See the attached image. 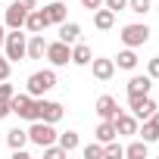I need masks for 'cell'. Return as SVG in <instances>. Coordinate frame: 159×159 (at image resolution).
Returning <instances> with one entry per match:
<instances>
[{
  "label": "cell",
  "mask_w": 159,
  "mask_h": 159,
  "mask_svg": "<svg viewBox=\"0 0 159 159\" xmlns=\"http://www.w3.org/2000/svg\"><path fill=\"white\" fill-rule=\"evenodd\" d=\"M3 50L10 62H22L28 50V34H22V28H10V34L3 38Z\"/></svg>",
  "instance_id": "6da1fadb"
},
{
  "label": "cell",
  "mask_w": 159,
  "mask_h": 159,
  "mask_svg": "<svg viewBox=\"0 0 159 159\" xmlns=\"http://www.w3.org/2000/svg\"><path fill=\"white\" fill-rule=\"evenodd\" d=\"M25 88H28V94H31V97H44L47 91H53V88H56V72H53V69L31 72V75H28V81H25Z\"/></svg>",
  "instance_id": "7a4b0ae2"
},
{
  "label": "cell",
  "mask_w": 159,
  "mask_h": 159,
  "mask_svg": "<svg viewBox=\"0 0 159 159\" xmlns=\"http://www.w3.org/2000/svg\"><path fill=\"white\" fill-rule=\"evenodd\" d=\"M119 38H122L125 47H143V44L150 41V25H143V22H131V25L122 28Z\"/></svg>",
  "instance_id": "3957f363"
},
{
  "label": "cell",
  "mask_w": 159,
  "mask_h": 159,
  "mask_svg": "<svg viewBox=\"0 0 159 159\" xmlns=\"http://www.w3.org/2000/svg\"><path fill=\"white\" fill-rule=\"evenodd\" d=\"M28 140L34 147H47V143H56V131H53V122H41L34 119L31 128H28Z\"/></svg>",
  "instance_id": "277c9868"
},
{
  "label": "cell",
  "mask_w": 159,
  "mask_h": 159,
  "mask_svg": "<svg viewBox=\"0 0 159 159\" xmlns=\"http://www.w3.org/2000/svg\"><path fill=\"white\" fill-rule=\"evenodd\" d=\"M62 116H66L62 103H56V100H38L34 97V119H41V122H59Z\"/></svg>",
  "instance_id": "5b68a950"
},
{
  "label": "cell",
  "mask_w": 159,
  "mask_h": 159,
  "mask_svg": "<svg viewBox=\"0 0 159 159\" xmlns=\"http://www.w3.org/2000/svg\"><path fill=\"white\" fill-rule=\"evenodd\" d=\"M10 109H13V116L34 122V97H31L28 91H25V94H13V97H10Z\"/></svg>",
  "instance_id": "8992f818"
},
{
  "label": "cell",
  "mask_w": 159,
  "mask_h": 159,
  "mask_svg": "<svg viewBox=\"0 0 159 159\" xmlns=\"http://www.w3.org/2000/svg\"><path fill=\"white\" fill-rule=\"evenodd\" d=\"M128 103H131V116L134 119H150L153 112H156V100H150V94H137V97H128Z\"/></svg>",
  "instance_id": "52a82bcc"
},
{
  "label": "cell",
  "mask_w": 159,
  "mask_h": 159,
  "mask_svg": "<svg viewBox=\"0 0 159 159\" xmlns=\"http://www.w3.org/2000/svg\"><path fill=\"white\" fill-rule=\"evenodd\" d=\"M53 66H69L72 62V50H69V44L66 41H53V44H47V53H44Z\"/></svg>",
  "instance_id": "ba28073f"
},
{
  "label": "cell",
  "mask_w": 159,
  "mask_h": 159,
  "mask_svg": "<svg viewBox=\"0 0 159 159\" xmlns=\"http://www.w3.org/2000/svg\"><path fill=\"white\" fill-rule=\"evenodd\" d=\"M25 16H28V10L22 7V3H13L7 7V16H3V22H7V28H25Z\"/></svg>",
  "instance_id": "9c48e42d"
},
{
  "label": "cell",
  "mask_w": 159,
  "mask_h": 159,
  "mask_svg": "<svg viewBox=\"0 0 159 159\" xmlns=\"http://www.w3.org/2000/svg\"><path fill=\"white\" fill-rule=\"evenodd\" d=\"M91 69H94V78H97V81H109V78L116 75V62H112V59H106V56L91 59Z\"/></svg>",
  "instance_id": "30bf717a"
},
{
  "label": "cell",
  "mask_w": 159,
  "mask_h": 159,
  "mask_svg": "<svg viewBox=\"0 0 159 159\" xmlns=\"http://www.w3.org/2000/svg\"><path fill=\"white\" fill-rule=\"evenodd\" d=\"M94 112L100 116V119H116L122 109H119V103H116V97H109V94H103L100 100H97V106H94Z\"/></svg>",
  "instance_id": "8fae6325"
},
{
  "label": "cell",
  "mask_w": 159,
  "mask_h": 159,
  "mask_svg": "<svg viewBox=\"0 0 159 159\" xmlns=\"http://www.w3.org/2000/svg\"><path fill=\"white\" fill-rule=\"evenodd\" d=\"M44 16H47V22H50V25H59V22H66L69 7L62 3V0H53V3H47V7H44Z\"/></svg>",
  "instance_id": "7c38bea8"
},
{
  "label": "cell",
  "mask_w": 159,
  "mask_h": 159,
  "mask_svg": "<svg viewBox=\"0 0 159 159\" xmlns=\"http://www.w3.org/2000/svg\"><path fill=\"white\" fill-rule=\"evenodd\" d=\"M47 25H50V22H47L44 10H38V7H34V10H28V16H25V28H28L31 34H41Z\"/></svg>",
  "instance_id": "4fadbf2b"
},
{
  "label": "cell",
  "mask_w": 159,
  "mask_h": 159,
  "mask_svg": "<svg viewBox=\"0 0 159 159\" xmlns=\"http://www.w3.org/2000/svg\"><path fill=\"white\" fill-rule=\"evenodd\" d=\"M44 53H47V41H44V34H28L25 59H44Z\"/></svg>",
  "instance_id": "5bb4252c"
},
{
  "label": "cell",
  "mask_w": 159,
  "mask_h": 159,
  "mask_svg": "<svg viewBox=\"0 0 159 159\" xmlns=\"http://www.w3.org/2000/svg\"><path fill=\"white\" fill-rule=\"evenodd\" d=\"M150 88H153V78H150V75H131V81H128V97L150 94Z\"/></svg>",
  "instance_id": "9a60e30c"
},
{
  "label": "cell",
  "mask_w": 159,
  "mask_h": 159,
  "mask_svg": "<svg viewBox=\"0 0 159 159\" xmlns=\"http://www.w3.org/2000/svg\"><path fill=\"white\" fill-rule=\"evenodd\" d=\"M78 38H81V25L78 22H59V41H66L72 47V44H78Z\"/></svg>",
  "instance_id": "2e32d148"
},
{
  "label": "cell",
  "mask_w": 159,
  "mask_h": 159,
  "mask_svg": "<svg viewBox=\"0 0 159 159\" xmlns=\"http://www.w3.org/2000/svg\"><path fill=\"white\" fill-rule=\"evenodd\" d=\"M94 25H97L100 31H109V28L116 25V13H112V10H106V7L94 10Z\"/></svg>",
  "instance_id": "e0dca14e"
},
{
  "label": "cell",
  "mask_w": 159,
  "mask_h": 159,
  "mask_svg": "<svg viewBox=\"0 0 159 159\" xmlns=\"http://www.w3.org/2000/svg\"><path fill=\"white\" fill-rule=\"evenodd\" d=\"M112 62H116L119 69H125V72H134V69H137V53H134V47H125Z\"/></svg>",
  "instance_id": "ac0fdd59"
},
{
  "label": "cell",
  "mask_w": 159,
  "mask_h": 159,
  "mask_svg": "<svg viewBox=\"0 0 159 159\" xmlns=\"http://www.w3.org/2000/svg\"><path fill=\"white\" fill-rule=\"evenodd\" d=\"M112 125H116V131H119V134H137V119H134V116L119 112V116L112 119Z\"/></svg>",
  "instance_id": "d6986e66"
},
{
  "label": "cell",
  "mask_w": 159,
  "mask_h": 159,
  "mask_svg": "<svg viewBox=\"0 0 159 159\" xmlns=\"http://www.w3.org/2000/svg\"><path fill=\"white\" fill-rule=\"evenodd\" d=\"M91 59H94V53L88 44H72V62L75 66H91Z\"/></svg>",
  "instance_id": "ffe728a7"
},
{
  "label": "cell",
  "mask_w": 159,
  "mask_h": 159,
  "mask_svg": "<svg viewBox=\"0 0 159 159\" xmlns=\"http://www.w3.org/2000/svg\"><path fill=\"white\" fill-rule=\"evenodd\" d=\"M100 143H106V140H116L119 137V131H116V125H112V119H103L100 125H97V134H94Z\"/></svg>",
  "instance_id": "44dd1931"
},
{
  "label": "cell",
  "mask_w": 159,
  "mask_h": 159,
  "mask_svg": "<svg viewBox=\"0 0 159 159\" xmlns=\"http://www.w3.org/2000/svg\"><path fill=\"white\" fill-rule=\"evenodd\" d=\"M25 143H28V131H22V128L7 131V147H10V150H22Z\"/></svg>",
  "instance_id": "7402d4cb"
},
{
  "label": "cell",
  "mask_w": 159,
  "mask_h": 159,
  "mask_svg": "<svg viewBox=\"0 0 159 159\" xmlns=\"http://www.w3.org/2000/svg\"><path fill=\"white\" fill-rule=\"evenodd\" d=\"M137 134H140V140H147V143H156V140H159V128H156L153 119H143V128H137Z\"/></svg>",
  "instance_id": "603a6c76"
},
{
  "label": "cell",
  "mask_w": 159,
  "mask_h": 159,
  "mask_svg": "<svg viewBox=\"0 0 159 159\" xmlns=\"http://www.w3.org/2000/svg\"><path fill=\"white\" fill-rule=\"evenodd\" d=\"M147 153H150L147 140H134L131 147H125V156H131V159H147Z\"/></svg>",
  "instance_id": "cb8c5ba5"
},
{
  "label": "cell",
  "mask_w": 159,
  "mask_h": 159,
  "mask_svg": "<svg viewBox=\"0 0 159 159\" xmlns=\"http://www.w3.org/2000/svg\"><path fill=\"white\" fill-rule=\"evenodd\" d=\"M56 140H59V147H62L66 153L78 150V134H75V131H66V134H56Z\"/></svg>",
  "instance_id": "d4e9b609"
},
{
  "label": "cell",
  "mask_w": 159,
  "mask_h": 159,
  "mask_svg": "<svg viewBox=\"0 0 159 159\" xmlns=\"http://www.w3.org/2000/svg\"><path fill=\"white\" fill-rule=\"evenodd\" d=\"M128 10L137 13V16H147L153 10V0H128Z\"/></svg>",
  "instance_id": "484cf974"
},
{
  "label": "cell",
  "mask_w": 159,
  "mask_h": 159,
  "mask_svg": "<svg viewBox=\"0 0 159 159\" xmlns=\"http://www.w3.org/2000/svg\"><path fill=\"white\" fill-rule=\"evenodd\" d=\"M103 156H125V147L119 140H106L103 143Z\"/></svg>",
  "instance_id": "4316f807"
},
{
  "label": "cell",
  "mask_w": 159,
  "mask_h": 159,
  "mask_svg": "<svg viewBox=\"0 0 159 159\" xmlns=\"http://www.w3.org/2000/svg\"><path fill=\"white\" fill-rule=\"evenodd\" d=\"M41 150H44L47 159H66V156H69V153H66L62 147H56V143H47V147H41Z\"/></svg>",
  "instance_id": "83f0119b"
},
{
  "label": "cell",
  "mask_w": 159,
  "mask_h": 159,
  "mask_svg": "<svg viewBox=\"0 0 159 159\" xmlns=\"http://www.w3.org/2000/svg\"><path fill=\"white\" fill-rule=\"evenodd\" d=\"M81 153H84V159H100V156H103V143H100V140H97V143H88Z\"/></svg>",
  "instance_id": "f1b7e54d"
},
{
  "label": "cell",
  "mask_w": 159,
  "mask_h": 159,
  "mask_svg": "<svg viewBox=\"0 0 159 159\" xmlns=\"http://www.w3.org/2000/svg\"><path fill=\"white\" fill-rule=\"evenodd\" d=\"M103 7L112 10V13H119V10H128V0H103Z\"/></svg>",
  "instance_id": "f546056e"
},
{
  "label": "cell",
  "mask_w": 159,
  "mask_h": 159,
  "mask_svg": "<svg viewBox=\"0 0 159 159\" xmlns=\"http://www.w3.org/2000/svg\"><path fill=\"white\" fill-rule=\"evenodd\" d=\"M10 78V59H7V53L0 56V81H7Z\"/></svg>",
  "instance_id": "4dcf8cb0"
},
{
  "label": "cell",
  "mask_w": 159,
  "mask_h": 159,
  "mask_svg": "<svg viewBox=\"0 0 159 159\" xmlns=\"http://www.w3.org/2000/svg\"><path fill=\"white\" fill-rule=\"evenodd\" d=\"M147 75H150V78H159V56H153V59L147 62Z\"/></svg>",
  "instance_id": "1f68e13d"
},
{
  "label": "cell",
  "mask_w": 159,
  "mask_h": 159,
  "mask_svg": "<svg viewBox=\"0 0 159 159\" xmlns=\"http://www.w3.org/2000/svg\"><path fill=\"white\" fill-rule=\"evenodd\" d=\"M7 116H13V109H10V97H0V119H7Z\"/></svg>",
  "instance_id": "d6a6232c"
},
{
  "label": "cell",
  "mask_w": 159,
  "mask_h": 159,
  "mask_svg": "<svg viewBox=\"0 0 159 159\" xmlns=\"http://www.w3.org/2000/svg\"><path fill=\"white\" fill-rule=\"evenodd\" d=\"M81 7L94 13V10H100V7H103V0H81Z\"/></svg>",
  "instance_id": "836d02e7"
},
{
  "label": "cell",
  "mask_w": 159,
  "mask_h": 159,
  "mask_svg": "<svg viewBox=\"0 0 159 159\" xmlns=\"http://www.w3.org/2000/svg\"><path fill=\"white\" fill-rule=\"evenodd\" d=\"M13 94H16V88H13V84L0 81V97H13Z\"/></svg>",
  "instance_id": "e575fe53"
},
{
  "label": "cell",
  "mask_w": 159,
  "mask_h": 159,
  "mask_svg": "<svg viewBox=\"0 0 159 159\" xmlns=\"http://www.w3.org/2000/svg\"><path fill=\"white\" fill-rule=\"evenodd\" d=\"M16 3H22L25 10H34V7H38V0H16Z\"/></svg>",
  "instance_id": "d590c367"
},
{
  "label": "cell",
  "mask_w": 159,
  "mask_h": 159,
  "mask_svg": "<svg viewBox=\"0 0 159 159\" xmlns=\"http://www.w3.org/2000/svg\"><path fill=\"white\" fill-rule=\"evenodd\" d=\"M150 119H153V122H156V128H159V106H156V112H153Z\"/></svg>",
  "instance_id": "8d00e7d4"
},
{
  "label": "cell",
  "mask_w": 159,
  "mask_h": 159,
  "mask_svg": "<svg viewBox=\"0 0 159 159\" xmlns=\"http://www.w3.org/2000/svg\"><path fill=\"white\" fill-rule=\"evenodd\" d=\"M3 38H7V31H3V25H0V44H3Z\"/></svg>",
  "instance_id": "74e56055"
}]
</instances>
